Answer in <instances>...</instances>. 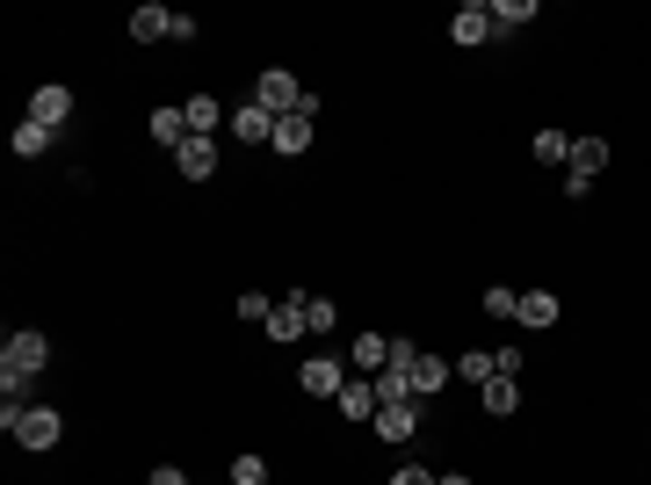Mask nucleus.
Instances as JSON below:
<instances>
[{
    "label": "nucleus",
    "mask_w": 651,
    "mask_h": 485,
    "mask_svg": "<svg viewBox=\"0 0 651 485\" xmlns=\"http://www.w3.org/2000/svg\"><path fill=\"white\" fill-rule=\"evenodd\" d=\"M268 312H275L268 290H246V297H240V319H261V327H268Z\"/></svg>",
    "instance_id": "29"
},
{
    "label": "nucleus",
    "mask_w": 651,
    "mask_h": 485,
    "mask_svg": "<svg viewBox=\"0 0 651 485\" xmlns=\"http://www.w3.org/2000/svg\"><path fill=\"white\" fill-rule=\"evenodd\" d=\"M420 406H428V399H398V406H377V420H369V428H377L384 442H412V434H420Z\"/></svg>",
    "instance_id": "8"
},
{
    "label": "nucleus",
    "mask_w": 651,
    "mask_h": 485,
    "mask_svg": "<svg viewBox=\"0 0 651 485\" xmlns=\"http://www.w3.org/2000/svg\"><path fill=\"white\" fill-rule=\"evenodd\" d=\"M456 377L471 384V392H478L485 377H499V363H493V355H485V348H471V355H456Z\"/></svg>",
    "instance_id": "25"
},
{
    "label": "nucleus",
    "mask_w": 651,
    "mask_h": 485,
    "mask_svg": "<svg viewBox=\"0 0 651 485\" xmlns=\"http://www.w3.org/2000/svg\"><path fill=\"white\" fill-rule=\"evenodd\" d=\"M58 434H66L58 406H30V414H22V428H15V442H22V450H58Z\"/></svg>",
    "instance_id": "7"
},
{
    "label": "nucleus",
    "mask_w": 651,
    "mask_h": 485,
    "mask_svg": "<svg viewBox=\"0 0 651 485\" xmlns=\"http://www.w3.org/2000/svg\"><path fill=\"white\" fill-rule=\"evenodd\" d=\"M449 36H456V44H493V8H485V0H471V8H456V15H449Z\"/></svg>",
    "instance_id": "11"
},
{
    "label": "nucleus",
    "mask_w": 651,
    "mask_h": 485,
    "mask_svg": "<svg viewBox=\"0 0 651 485\" xmlns=\"http://www.w3.org/2000/svg\"><path fill=\"white\" fill-rule=\"evenodd\" d=\"M30 123H44V131H66V123H73V87L44 80V87L30 95Z\"/></svg>",
    "instance_id": "5"
},
{
    "label": "nucleus",
    "mask_w": 651,
    "mask_h": 485,
    "mask_svg": "<svg viewBox=\"0 0 651 485\" xmlns=\"http://www.w3.org/2000/svg\"><path fill=\"white\" fill-rule=\"evenodd\" d=\"M153 139L167 145V153H181V145H189V117H181V109H153Z\"/></svg>",
    "instance_id": "19"
},
{
    "label": "nucleus",
    "mask_w": 651,
    "mask_h": 485,
    "mask_svg": "<svg viewBox=\"0 0 651 485\" xmlns=\"http://www.w3.org/2000/svg\"><path fill=\"white\" fill-rule=\"evenodd\" d=\"M159 36H174V8H159V0L131 8V44H159Z\"/></svg>",
    "instance_id": "15"
},
{
    "label": "nucleus",
    "mask_w": 651,
    "mask_h": 485,
    "mask_svg": "<svg viewBox=\"0 0 651 485\" xmlns=\"http://www.w3.org/2000/svg\"><path fill=\"white\" fill-rule=\"evenodd\" d=\"M254 102L268 109V117H297V109L311 102V87L297 80L290 66H268V73H261V80H254Z\"/></svg>",
    "instance_id": "2"
},
{
    "label": "nucleus",
    "mask_w": 651,
    "mask_h": 485,
    "mask_svg": "<svg viewBox=\"0 0 651 485\" xmlns=\"http://www.w3.org/2000/svg\"><path fill=\"white\" fill-rule=\"evenodd\" d=\"M305 290H297V297H283V305H275V312H268V341H305Z\"/></svg>",
    "instance_id": "16"
},
{
    "label": "nucleus",
    "mask_w": 651,
    "mask_h": 485,
    "mask_svg": "<svg viewBox=\"0 0 651 485\" xmlns=\"http://www.w3.org/2000/svg\"><path fill=\"white\" fill-rule=\"evenodd\" d=\"M333 406H341V420L369 428V420H377V384H369V377H347V384H341V399H333Z\"/></svg>",
    "instance_id": "12"
},
{
    "label": "nucleus",
    "mask_w": 651,
    "mask_h": 485,
    "mask_svg": "<svg viewBox=\"0 0 651 485\" xmlns=\"http://www.w3.org/2000/svg\"><path fill=\"white\" fill-rule=\"evenodd\" d=\"M536 167H572V131H536Z\"/></svg>",
    "instance_id": "22"
},
{
    "label": "nucleus",
    "mask_w": 651,
    "mask_h": 485,
    "mask_svg": "<svg viewBox=\"0 0 651 485\" xmlns=\"http://www.w3.org/2000/svg\"><path fill=\"white\" fill-rule=\"evenodd\" d=\"M449 377H456V363H442V355H428V348H420V363H412V399H434Z\"/></svg>",
    "instance_id": "18"
},
{
    "label": "nucleus",
    "mask_w": 651,
    "mask_h": 485,
    "mask_svg": "<svg viewBox=\"0 0 651 485\" xmlns=\"http://www.w3.org/2000/svg\"><path fill=\"white\" fill-rule=\"evenodd\" d=\"M232 485H268V456L240 450V456H232Z\"/></svg>",
    "instance_id": "27"
},
{
    "label": "nucleus",
    "mask_w": 651,
    "mask_h": 485,
    "mask_svg": "<svg viewBox=\"0 0 651 485\" xmlns=\"http://www.w3.org/2000/svg\"><path fill=\"white\" fill-rule=\"evenodd\" d=\"M558 319H565V305H558V290H521V305H515V327L543 333V327H558Z\"/></svg>",
    "instance_id": "10"
},
{
    "label": "nucleus",
    "mask_w": 651,
    "mask_h": 485,
    "mask_svg": "<svg viewBox=\"0 0 651 485\" xmlns=\"http://www.w3.org/2000/svg\"><path fill=\"white\" fill-rule=\"evenodd\" d=\"M478 406H485L493 420H507V414L521 406V377H507V370H499V377H485V384H478Z\"/></svg>",
    "instance_id": "14"
},
{
    "label": "nucleus",
    "mask_w": 651,
    "mask_h": 485,
    "mask_svg": "<svg viewBox=\"0 0 651 485\" xmlns=\"http://www.w3.org/2000/svg\"><path fill=\"white\" fill-rule=\"evenodd\" d=\"M224 131H232L240 145H275V117L254 102V95H246V102H232V123H224Z\"/></svg>",
    "instance_id": "6"
},
{
    "label": "nucleus",
    "mask_w": 651,
    "mask_h": 485,
    "mask_svg": "<svg viewBox=\"0 0 651 485\" xmlns=\"http://www.w3.org/2000/svg\"><path fill=\"white\" fill-rule=\"evenodd\" d=\"M515 305H521V290H507V283L485 290V319H507V327H515Z\"/></svg>",
    "instance_id": "28"
},
{
    "label": "nucleus",
    "mask_w": 651,
    "mask_h": 485,
    "mask_svg": "<svg viewBox=\"0 0 651 485\" xmlns=\"http://www.w3.org/2000/svg\"><path fill=\"white\" fill-rule=\"evenodd\" d=\"M174 174H181V181H210V174H218V139H189L174 153Z\"/></svg>",
    "instance_id": "13"
},
{
    "label": "nucleus",
    "mask_w": 651,
    "mask_h": 485,
    "mask_svg": "<svg viewBox=\"0 0 651 485\" xmlns=\"http://www.w3.org/2000/svg\"><path fill=\"white\" fill-rule=\"evenodd\" d=\"M311 145V117L297 109V117H275V153H305Z\"/></svg>",
    "instance_id": "21"
},
{
    "label": "nucleus",
    "mask_w": 651,
    "mask_h": 485,
    "mask_svg": "<svg viewBox=\"0 0 651 485\" xmlns=\"http://www.w3.org/2000/svg\"><path fill=\"white\" fill-rule=\"evenodd\" d=\"M52 139H58V131H44V123H30V117H22V123H15V139H8V145H15L22 159H44V153H52Z\"/></svg>",
    "instance_id": "23"
},
{
    "label": "nucleus",
    "mask_w": 651,
    "mask_h": 485,
    "mask_svg": "<svg viewBox=\"0 0 651 485\" xmlns=\"http://www.w3.org/2000/svg\"><path fill=\"white\" fill-rule=\"evenodd\" d=\"M608 167V139H572V174H565V196H594V174Z\"/></svg>",
    "instance_id": "3"
},
{
    "label": "nucleus",
    "mask_w": 651,
    "mask_h": 485,
    "mask_svg": "<svg viewBox=\"0 0 651 485\" xmlns=\"http://www.w3.org/2000/svg\"><path fill=\"white\" fill-rule=\"evenodd\" d=\"M297 384H305V399H341V384H347V363H333V355H305V370H297Z\"/></svg>",
    "instance_id": "4"
},
{
    "label": "nucleus",
    "mask_w": 651,
    "mask_h": 485,
    "mask_svg": "<svg viewBox=\"0 0 651 485\" xmlns=\"http://www.w3.org/2000/svg\"><path fill=\"white\" fill-rule=\"evenodd\" d=\"M347 363H355L362 377H377V370L391 363V333H355V348H347Z\"/></svg>",
    "instance_id": "17"
},
{
    "label": "nucleus",
    "mask_w": 651,
    "mask_h": 485,
    "mask_svg": "<svg viewBox=\"0 0 651 485\" xmlns=\"http://www.w3.org/2000/svg\"><path fill=\"white\" fill-rule=\"evenodd\" d=\"M434 478H442V471H428V464H398L391 471V485H434Z\"/></svg>",
    "instance_id": "30"
},
{
    "label": "nucleus",
    "mask_w": 651,
    "mask_h": 485,
    "mask_svg": "<svg viewBox=\"0 0 651 485\" xmlns=\"http://www.w3.org/2000/svg\"><path fill=\"white\" fill-rule=\"evenodd\" d=\"M305 327L311 333H333V327H341V305H333V297H305Z\"/></svg>",
    "instance_id": "26"
},
{
    "label": "nucleus",
    "mask_w": 651,
    "mask_h": 485,
    "mask_svg": "<svg viewBox=\"0 0 651 485\" xmlns=\"http://www.w3.org/2000/svg\"><path fill=\"white\" fill-rule=\"evenodd\" d=\"M434 485H478V478H471V471H442V478H434Z\"/></svg>",
    "instance_id": "32"
},
{
    "label": "nucleus",
    "mask_w": 651,
    "mask_h": 485,
    "mask_svg": "<svg viewBox=\"0 0 651 485\" xmlns=\"http://www.w3.org/2000/svg\"><path fill=\"white\" fill-rule=\"evenodd\" d=\"M145 485H189V478H181V464H153V478H145Z\"/></svg>",
    "instance_id": "31"
},
{
    "label": "nucleus",
    "mask_w": 651,
    "mask_h": 485,
    "mask_svg": "<svg viewBox=\"0 0 651 485\" xmlns=\"http://www.w3.org/2000/svg\"><path fill=\"white\" fill-rule=\"evenodd\" d=\"M485 8H493V30L507 36V30H529L536 22V0H485Z\"/></svg>",
    "instance_id": "20"
},
{
    "label": "nucleus",
    "mask_w": 651,
    "mask_h": 485,
    "mask_svg": "<svg viewBox=\"0 0 651 485\" xmlns=\"http://www.w3.org/2000/svg\"><path fill=\"white\" fill-rule=\"evenodd\" d=\"M44 363H52V341L36 327H15L8 341H0V399H30L36 377H44Z\"/></svg>",
    "instance_id": "1"
},
{
    "label": "nucleus",
    "mask_w": 651,
    "mask_h": 485,
    "mask_svg": "<svg viewBox=\"0 0 651 485\" xmlns=\"http://www.w3.org/2000/svg\"><path fill=\"white\" fill-rule=\"evenodd\" d=\"M369 384H377V406H398V399H412V377H406V370H391V363H384Z\"/></svg>",
    "instance_id": "24"
},
{
    "label": "nucleus",
    "mask_w": 651,
    "mask_h": 485,
    "mask_svg": "<svg viewBox=\"0 0 651 485\" xmlns=\"http://www.w3.org/2000/svg\"><path fill=\"white\" fill-rule=\"evenodd\" d=\"M181 117H189V139H218L224 123H232V109H224L218 95H189V102H181Z\"/></svg>",
    "instance_id": "9"
}]
</instances>
